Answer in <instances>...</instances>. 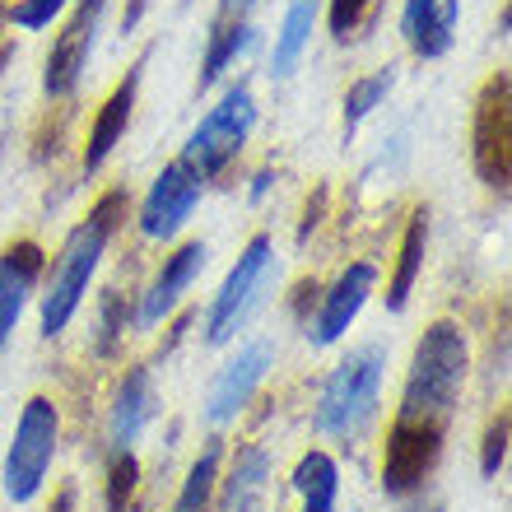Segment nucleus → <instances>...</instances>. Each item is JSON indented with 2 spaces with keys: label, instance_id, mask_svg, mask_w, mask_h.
<instances>
[{
  "label": "nucleus",
  "instance_id": "obj_1",
  "mask_svg": "<svg viewBox=\"0 0 512 512\" xmlns=\"http://www.w3.org/2000/svg\"><path fill=\"white\" fill-rule=\"evenodd\" d=\"M126 210H131L126 187H108L89 205V215L66 233V243L56 252L52 270H47V280H42V294H38V326L47 340L61 336V331L80 317L84 298H89V284H94L117 229L126 224Z\"/></svg>",
  "mask_w": 512,
  "mask_h": 512
},
{
  "label": "nucleus",
  "instance_id": "obj_2",
  "mask_svg": "<svg viewBox=\"0 0 512 512\" xmlns=\"http://www.w3.org/2000/svg\"><path fill=\"white\" fill-rule=\"evenodd\" d=\"M466 378H471V340L452 317H438V322L424 326V336L410 350V368H405L391 424L447 433L461 405V391H466Z\"/></svg>",
  "mask_w": 512,
  "mask_h": 512
},
{
  "label": "nucleus",
  "instance_id": "obj_3",
  "mask_svg": "<svg viewBox=\"0 0 512 512\" xmlns=\"http://www.w3.org/2000/svg\"><path fill=\"white\" fill-rule=\"evenodd\" d=\"M382 382H387V350L378 340L340 354L336 368L322 378L317 401H312V433L331 438V443H354L378 419Z\"/></svg>",
  "mask_w": 512,
  "mask_h": 512
},
{
  "label": "nucleus",
  "instance_id": "obj_4",
  "mask_svg": "<svg viewBox=\"0 0 512 512\" xmlns=\"http://www.w3.org/2000/svg\"><path fill=\"white\" fill-rule=\"evenodd\" d=\"M252 131H256V94L247 80H233V84H224V94L215 98V108L191 126L187 145H182L177 159L187 163L201 182H215V177H224L233 163H238V154L247 149Z\"/></svg>",
  "mask_w": 512,
  "mask_h": 512
},
{
  "label": "nucleus",
  "instance_id": "obj_5",
  "mask_svg": "<svg viewBox=\"0 0 512 512\" xmlns=\"http://www.w3.org/2000/svg\"><path fill=\"white\" fill-rule=\"evenodd\" d=\"M270 275H275V238L270 233H252L247 247L238 252V261L229 266V275L219 280L215 298L205 303L201 312V331L205 345H233L238 331L252 322V312L261 308V298L270 289Z\"/></svg>",
  "mask_w": 512,
  "mask_h": 512
},
{
  "label": "nucleus",
  "instance_id": "obj_6",
  "mask_svg": "<svg viewBox=\"0 0 512 512\" xmlns=\"http://www.w3.org/2000/svg\"><path fill=\"white\" fill-rule=\"evenodd\" d=\"M56 447H61V405L52 396H28L19 419H14L5 466H0V489L10 503H33L52 475Z\"/></svg>",
  "mask_w": 512,
  "mask_h": 512
},
{
  "label": "nucleus",
  "instance_id": "obj_7",
  "mask_svg": "<svg viewBox=\"0 0 512 512\" xmlns=\"http://www.w3.org/2000/svg\"><path fill=\"white\" fill-rule=\"evenodd\" d=\"M471 163L489 191L508 196L512 177V84L508 70H494L471 108Z\"/></svg>",
  "mask_w": 512,
  "mask_h": 512
},
{
  "label": "nucleus",
  "instance_id": "obj_8",
  "mask_svg": "<svg viewBox=\"0 0 512 512\" xmlns=\"http://www.w3.org/2000/svg\"><path fill=\"white\" fill-rule=\"evenodd\" d=\"M270 368H275V340H266V336L243 340V345L219 364L215 382H210V391H205L201 419L210 424V429H229L233 419H243L247 405L256 401V391L266 387Z\"/></svg>",
  "mask_w": 512,
  "mask_h": 512
},
{
  "label": "nucleus",
  "instance_id": "obj_9",
  "mask_svg": "<svg viewBox=\"0 0 512 512\" xmlns=\"http://www.w3.org/2000/svg\"><path fill=\"white\" fill-rule=\"evenodd\" d=\"M112 0H70L66 24L52 38V52H47V70H42V94L66 103V98L80 94L84 70H89V56H94L98 28L108 19Z\"/></svg>",
  "mask_w": 512,
  "mask_h": 512
},
{
  "label": "nucleus",
  "instance_id": "obj_10",
  "mask_svg": "<svg viewBox=\"0 0 512 512\" xmlns=\"http://www.w3.org/2000/svg\"><path fill=\"white\" fill-rule=\"evenodd\" d=\"M382 270L373 261H350L336 280L317 289V303H312V317L303 322V336H308L312 350H331L350 336V326L364 317V308L378 294Z\"/></svg>",
  "mask_w": 512,
  "mask_h": 512
},
{
  "label": "nucleus",
  "instance_id": "obj_11",
  "mask_svg": "<svg viewBox=\"0 0 512 512\" xmlns=\"http://www.w3.org/2000/svg\"><path fill=\"white\" fill-rule=\"evenodd\" d=\"M205 196V182L196 173H191L182 159L163 163V173L149 182L145 201H140V210H135V229H140V238L145 243H177L182 238V229L191 224V215H196V205H201Z\"/></svg>",
  "mask_w": 512,
  "mask_h": 512
},
{
  "label": "nucleus",
  "instance_id": "obj_12",
  "mask_svg": "<svg viewBox=\"0 0 512 512\" xmlns=\"http://www.w3.org/2000/svg\"><path fill=\"white\" fill-rule=\"evenodd\" d=\"M205 261H210V247L201 238H187V243H177L173 252L159 261L154 270V280L135 294V312H131V326L135 331H159L177 308H182V298L196 280H201Z\"/></svg>",
  "mask_w": 512,
  "mask_h": 512
},
{
  "label": "nucleus",
  "instance_id": "obj_13",
  "mask_svg": "<svg viewBox=\"0 0 512 512\" xmlns=\"http://www.w3.org/2000/svg\"><path fill=\"white\" fill-rule=\"evenodd\" d=\"M447 433L410 429V424H387V443H382V489L391 499H410L429 485L433 466L443 457Z\"/></svg>",
  "mask_w": 512,
  "mask_h": 512
},
{
  "label": "nucleus",
  "instance_id": "obj_14",
  "mask_svg": "<svg viewBox=\"0 0 512 512\" xmlns=\"http://www.w3.org/2000/svg\"><path fill=\"white\" fill-rule=\"evenodd\" d=\"M159 415V382L149 364H131L112 387L108 401V452H135V443L145 438L149 419Z\"/></svg>",
  "mask_w": 512,
  "mask_h": 512
},
{
  "label": "nucleus",
  "instance_id": "obj_15",
  "mask_svg": "<svg viewBox=\"0 0 512 512\" xmlns=\"http://www.w3.org/2000/svg\"><path fill=\"white\" fill-rule=\"evenodd\" d=\"M42 266H47V256L33 238H14V243L0 247V350L10 345L24 308L38 298Z\"/></svg>",
  "mask_w": 512,
  "mask_h": 512
},
{
  "label": "nucleus",
  "instance_id": "obj_16",
  "mask_svg": "<svg viewBox=\"0 0 512 512\" xmlns=\"http://www.w3.org/2000/svg\"><path fill=\"white\" fill-rule=\"evenodd\" d=\"M140 80H145V61H135L126 70V80L103 98V108L94 112L89 122V135H84V154H80V168L84 173H98L103 163L112 159V149L122 145L126 126H131V112H135V98H140Z\"/></svg>",
  "mask_w": 512,
  "mask_h": 512
},
{
  "label": "nucleus",
  "instance_id": "obj_17",
  "mask_svg": "<svg viewBox=\"0 0 512 512\" xmlns=\"http://www.w3.org/2000/svg\"><path fill=\"white\" fill-rule=\"evenodd\" d=\"M461 0H401V38L410 56L419 61H438L452 52L457 42Z\"/></svg>",
  "mask_w": 512,
  "mask_h": 512
},
{
  "label": "nucleus",
  "instance_id": "obj_18",
  "mask_svg": "<svg viewBox=\"0 0 512 512\" xmlns=\"http://www.w3.org/2000/svg\"><path fill=\"white\" fill-rule=\"evenodd\" d=\"M275 461L261 443H238L229 461V475H219L215 489V512H261L266 508V489Z\"/></svg>",
  "mask_w": 512,
  "mask_h": 512
},
{
  "label": "nucleus",
  "instance_id": "obj_19",
  "mask_svg": "<svg viewBox=\"0 0 512 512\" xmlns=\"http://www.w3.org/2000/svg\"><path fill=\"white\" fill-rule=\"evenodd\" d=\"M317 19H322V0H289L284 5V19L275 28V47H270V80H289L303 66L312 33H317Z\"/></svg>",
  "mask_w": 512,
  "mask_h": 512
},
{
  "label": "nucleus",
  "instance_id": "obj_20",
  "mask_svg": "<svg viewBox=\"0 0 512 512\" xmlns=\"http://www.w3.org/2000/svg\"><path fill=\"white\" fill-rule=\"evenodd\" d=\"M303 512H336L340 508V461L326 447H308L289 475Z\"/></svg>",
  "mask_w": 512,
  "mask_h": 512
},
{
  "label": "nucleus",
  "instance_id": "obj_21",
  "mask_svg": "<svg viewBox=\"0 0 512 512\" xmlns=\"http://www.w3.org/2000/svg\"><path fill=\"white\" fill-rule=\"evenodd\" d=\"M424 247H429V210H415L410 224L401 233V247H396V270L387 280V312H405L410 308V294H415V280L424 270Z\"/></svg>",
  "mask_w": 512,
  "mask_h": 512
},
{
  "label": "nucleus",
  "instance_id": "obj_22",
  "mask_svg": "<svg viewBox=\"0 0 512 512\" xmlns=\"http://www.w3.org/2000/svg\"><path fill=\"white\" fill-rule=\"evenodd\" d=\"M219 461H224V438H210V443L196 452V461L182 475V489L173 499V512H215V489H219Z\"/></svg>",
  "mask_w": 512,
  "mask_h": 512
},
{
  "label": "nucleus",
  "instance_id": "obj_23",
  "mask_svg": "<svg viewBox=\"0 0 512 512\" xmlns=\"http://www.w3.org/2000/svg\"><path fill=\"white\" fill-rule=\"evenodd\" d=\"M256 42V28L252 19H238V24H210V38H205V56H201V89H210V84L224 75V70L238 61V56L247 52Z\"/></svg>",
  "mask_w": 512,
  "mask_h": 512
},
{
  "label": "nucleus",
  "instance_id": "obj_24",
  "mask_svg": "<svg viewBox=\"0 0 512 512\" xmlns=\"http://www.w3.org/2000/svg\"><path fill=\"white\" fill-rule=\"evenodd\" d=\"M391 84H396V70L382 66V70H373V75H364V80H354L350 89H345V135H354L382 103H387Z\"/></svg>",
  "mask_w": 512,
  "mask_h": 512
},
{
  "label": "nucleus",
  "instance_id": "obj_25",
  "mask_svg": "<svg viewBox=\"0 0 512 512\" xmlns=\"http://www.w3.org/2000/svg\"><path fill=\"white\" fill-rule=\"evenodd\" d=\"M382 0H331L326 10V24H331V38L336 42H359L368 28L378 24Z\"/></svg>",
  "mask_w": 512,
  "mask_h": 512
},
{
  "label": "nucleus",
  "instance_id": "obj_26",
  "mask_svg": "<svg viewBox=\"0 0 512 512\" xmlns=\"http://www.w3.org/2000/svg\"><path fill=\"white\" fill-rule=\"evenodd\" d=\"M66 10H70V0H10L5 5V24L19 28V33H42Z\"/></svg>",
  "mask_w": 512,
  "mask_h": 512
},
{
  "label": "nucleus",
  "instance_id": "obj_27",
  "mask_svg": "<svg viewBox=\"0 0 512 512\" xmlns=\"http://www.w3.org/2000/svg\"><path fill=\"white\" fill-rule=\"evenodd\" d=\"M131 326V308H122V294L108 289V294L98 298V354H112V345L122 340V331Z\"/></svg>",
  "mask_w": 512,
  "mask_h": 512
},
{
  "label": "nucleus",
  "instance_id": "obj_28",
  "mask_svg": "<svg viewBox=\"0 0 512 512\" xmlns=\"http://www.w3.org/2000/svg\"><path fill=\"white\" fill-rule=\"evenodd\" d=\"M503 461H508V410H499L485 429V447H480V471H485V480H494V475L503 471Z\"/></svg>",
  "mask_w": 512,
  "mask_h": 512
},
{
  "label": "nucleus",
  "instance_id": "obj_29",
  "mask_svg": "<svg viewBox=\"0 0 512 512\" xmlns=\"http://www.w3.org/2000/svg\"><path fill=\"white\" fill-rule=\"evenodd\" d=\"M131 489H135V457L131 452H117L108 461V508L122 512L126 499H131Z\"/></svg>",
  "mask_w": 512,
  "mask_h": 512
},
{
  "label": "nucleus",
  "instance_id": "obj_30",
  "mask_svg": "<svg viewBox=\"0 0 512 512\" xmlns=\"http://www.w3.org/2000/svg\"><path fill=\"white\" fill-rule=\"evenodd\" d=\"M256 0H219V10L210 24H238V19H252Z\"/></svg>",
  "mask_w": 512,
  "mask_h": 512
},
{
  "label": "nucleus",
  "instance_id": "obj_31",
  "mask_svg": "<svg viewBox=\"0 0 512 512\" xmlns=\"http://www.w3.org/2000/svg\"><path fill=\"white\" fill-rule=\"evenodd\" d=\"M149 5H154V0H126L122 28H135V24H140V19H145V14H149Z\"/></svg>",
  "mask_w": 512,
  "mask_h": 512
},
{
  "label": "nucleus",
  "instance_id": "obj_32",
  "mask_svg": "<svg viewBox=\"0 0 512 512\" xmlns=\"http://www.w3.org/2000/svg\"><path fill=\"white\" fill-rule=\"evenodd\" d=\"M70 508H75V489H61V494H56V503H52V508H47V512H70Z\"/></svg>",
  "mask_w": 512,
  "mask_h": 512
}]
</instances>
